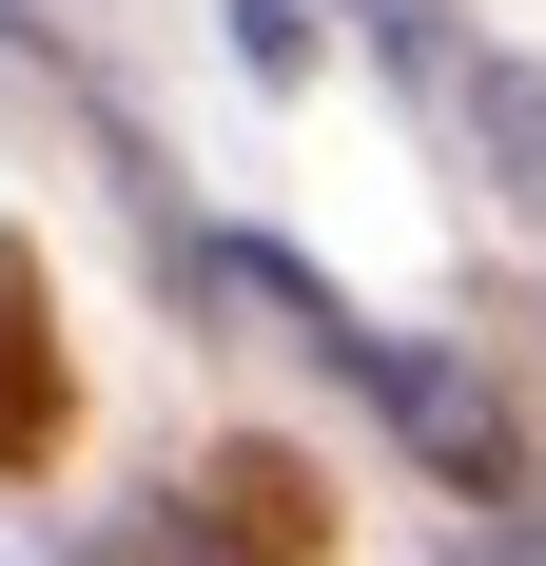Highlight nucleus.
Returning <instances> with one entry per match:
<instances>
[{
	"instance_id": "1",
	"label": "nucleus",
	"mask_w": 546,
	"mask_h": 566,
	"mask_svg": "<svg viewBox=\"0 0 546 566\" xmlns=\"http://www.w3.org/2000/svg\"><path fill=\"white\" fill-rule=\"evenodd\" d=\"M332 371H351V391H371L390 430H410V450L449 469V489H527V430H507V410L469 391L449 352H390V333H332Z\"/></svg>"
},
{
	"instance_id": "2",
	"label": "nucleus",
	"mask_w": 546,
	"mask_h": 566,
	"mask_svg": "<svg viewBox=\"0 0 546 566\" xmlns=\"http://www.w3.org/2000/svg\"><path fill=\"white\" fill-rule=\"evenodd\" d=\"M196 547H216V566H313V547H332L313 450H273V430H254V450H216V469H196Z\"/></svg>"
},
{
	"instance_id": "3",
	"label": "nucleus",
	"mask_w": 546,
	"mask_h": 566,
	"mask_svg": "<svg viewBox=\"0 0 546 566\" xmlns=\"http://www.w3.org/2000/svg\"><path fill=\"white\" fill-rule=\"evenodd\" d=\"M59 450V313H40V274L0 254V469H40Z\"/></svg>"
},
{
	"instance_id": "4",
	"label": "nucleus",
	"mask_w": 546,
	"mask_h": 566,
	"mask_svg": "<svg viewBox=\"0 0 546 566\" xmlns=\"http://www.w3.org/2000/svg\"><path fill=\"white\" fill-rule=\"evenodd\" d=\"M234 40H254L273 78H293V59H313V0H234Z\"/></svg>"
}]
</instances>
